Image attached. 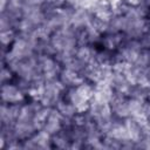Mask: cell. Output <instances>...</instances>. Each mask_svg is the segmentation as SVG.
Segmentation results:
<instances>
[{
    "label": "cell",
    "instance_id": "7a4b0ae2",
    "mask_svg": "<svg viewBox=\"0 0 150 150\" xmlns=\"http://www.w3.org/2000/svg\"><path fill=\"white\" fill-rule=\"evenodd\" d=\"M14 73L6 66L2 64L1 68V74H0V79H1V83H7V82H12L14 80Z\"/></svg>",
    "mask_w": 150,
    "mask_h": 150
},
{
    "label": "cell",
    "instance_id": "6da1fadb",
    "mask_svg": "<svg viewBox=\"0 0 150 150\" xmlns=\"http://www.w3.org/2000/svg\"><path fill=\"white\" fill-rule=\"evenodd\" d=\"M28 98V95L15 83V82H7L1 83V102L8 104L22 103Z\"/></svg>",
    "mask_w": 150,
    "mask_h": 150
}]
</instances>
